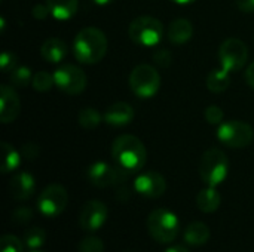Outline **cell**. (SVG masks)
Returning a JSON list of instances; mask_svg holds the SVG:
<instances>
[{
	"label": "cell",
	"mask_w": 254,
	"mask_h": 252,
	"mask_svg": "<svg viewBox=\"0 0 254 252\" xmlns=\"http://www.w3.org/2000/svg\"><path fill=\"white\" fill-rule=\"evenodd\" d=\"M0 248L1 252H22L24 242L13 235H4L0 241Z\"/></svg>",
	"instance_id": "f1b7e54d"
},
{
	"label": "cell",
	"mask_w": 254,
	"mask_h": 252,
	"mask_svg": "<svg viewBox=\"0 0 254 252\" xmlns=\"http://www.w3.org/2000/svg\"><path fill=\"white\" fill-rule=\"evenodd\" d=\"M109 211L107 206L100 201H89L86 202L79 214V226L85 232H95L104 226L107 221Z\"/></svg>",
	"instance_id": "7c38bea8"
},
{
	"label": "cell",
	"mask_w": 254,
	"mask_h": 252,
	"mask_svg": "<svg viewBox=\"0 0 254 252\" xmlns=\"http://www.w3.org/2000/svg\"><path fill=\"white\" fill-rule=\"evenodd\" d=\"M34 252H39V251H34Z\"/></svg>",
	"instance_id": "60d3db41"
},
{
	"label": "cell",
	"mask_w": 254,
	"mask_h": 252,
	"mask_svg": "<svg viewBox=\"0 0 254 252\" xmlns=\"http://www.w3.org/2000/svg\"><path fill=\"white\" fill-rule=\"evenodd\" d=\"M231 85V73L223 67L219 70H213L207 77V88L214 94L225 92Z\"/></svg>",
	"instance_id": "7402d4cb"
},
{
	"label": "cell",
	"mask_w": 254,
	"mask_h": 252,
	"mask_svg": "<svg viewBox=\"0 0 254 252\" xmlns=\"http://www.w3.org/2000/svg\"><path fill=\"white\" fill-rule=\"evenodd\" d=\"M31 218H33V211H31L28 206H19V208H16V209L12 212V215H10L12 223L16 224V226L27 224V223L31 221Z\"/></svg>",
	"instance_id": "f546056e"
},
{
	"label": "cell",
	"mask_w": 254,
	"mask_h": 252,
	"mask_svg": "<svg viewBox=\"0 0 254 252\" xmlns=\"http://www.w3.org/2000/svg\"><path fill=\"white\" fill-rule=\"evenodd\" d=\"M147 230L155 241L161 244H170L179 236V217L173 211L165 208L155 209L147 218Z\"/></svg>",
	"instance_id": "3957f363"
},
{
	"label": "cell",
	"mask_w": 254,
	"mask_h": 252,
	"mask_svg": "<svg viewBox=\"0 0 254 252\" xmlns=\"http://www.w3.org/2000/svg\"><path fill=\"white\" fill-rule=\"evenodd\" d=\"M97 4H100V6H104V4H109V3H112L113 0H94Z\"/></svg>",
	"instance_id": "ab89813d"
},
{
	"label": "cell",
	"mask_w": 254,
	"mask_h": 252,
	"mask_svg": "<svg viewBox=\"0 0 254 252\" xmlns=\"http://www.w3.org/2000/svg\"><path fill=\"white\" fill-rule=\"evenodd\" d=\"M33 88L39 92H46L49 91L54 85V74H49L48 71H39L33 76V82H31Z\"/></svg>",
	"instance_id": "4316f807"
},
{
	"label": "cell",
	"mask_w": 254,
	"mask_h": 252,
	"mask_svg": "<svg viewBox=\"0 0 254 252\" xmlns=\"http://www.w3.org/2000/svg\"><path fill=\"white\" fill-rule=\"evenodd\" d=\"M31 13H33V16H34L36 19H45L51 12H49V7H48L46 3H37V4L33 6Z\"/></svg>",
	"instance_id": "e575fe53"
},
{
	"label": "cell",
	"mask_w": 254,
	"mask_h": 252,
	"mask_svg": "<svg viewBox=\"0 0 254 252\" xmlns=\"http://www.w3.org/2000/svg\"><path fill=\"white\" fill-rule=\"evenodd\" d=\"M204 116H205V120L210 125H219V123H222L225 114H223V110L219 105H210V107L205 108Z\"/></svg>",
	"instance_id": "4dcf8cb0"
},
{
	"label": "cell",
	"mask_w": 254,
	"mask_h": 252,
	"mask_svg": "<svg viewBox=\"0 0 254 252\" xmlns=\"http://www.w3.org/2000/svg\"><path fill=\"white\" fill-rule=\"evenodd\" d=\"M107 52V37L95 27L82 28L73 42V55L82 64L100 62Z\"/></svg>",
	"instance_id": "7a4b0ae2"
},
{
	"label": "cell",
	"mask_w": 254,
	"mask_h": 252,
	"mask_svg": "<svg viewBox=\"0 0 254 252\" xmlns=\"http://www.w3.org/2000/svg\"><path fill=\"white\" fill-rule=\"evenodd\" d=\"M246 80H247V83L252 86L254 89V62L250 64V67L247 68V73H246Z\"/></svg>",
	"instance_id": "8d00e7d4"
},
{
	"label": "cell",
	"mask_w": 254,
	"mask_h": 252,
	"mask_svg": "<svg viewBox=\"0 0 254 252\" xmlns=\"http://www.w3.org/2000/svg\"><path fill=\"white\" fill-rule=\"evenodd\" d=\"M228 171L229 162L220 149H210L204 153L199 165V175L207 186L216 187L222 184L228 177Z\"/></svg>",
	"instance_id": "277c9868"
},
{
	"label": "cell",
	"mask_w": 254,
	"mask_h": 252,
	"mask_svg": "<svg viewBox=\"0 0 254 252\" xmlns=\"http://www.w3.org/2000/svg\"><path fill=\"white\" fill-rule=\"evenodd\" d=\"M22 242L30 250H39L46 242V232L42 227H31L25 230L22 236Z\"/></svg>",
	"instance_id": "cb8c5ba5"
},
{
	"label": "cell",
	"mask_w": 254,
	"mask_h": 252,
	"mask_svg": "<svg viewBox=\"0 0 254 252\" xmlns=\"http://www.w3.org/2000/svg\"><path fill=\"white\" fill-rule=\"evenodd\" d=\"M112 157L118 168L127 174L138 172L147 159L144 144L134 135H121L112 144Z\"/></svg>",
	"instance_id": "6da1fadb"
},
{
	"label": "cell",
	"mask_w": 254,
	"mask_h": 252,
	"mask_svg": "<svg viewBox=\"0 0 254 252\" xmlns=\"http://www.w3.org/2000/svg\"><path fill=\"white\" fill-rule=\"evenodd\" d=\"M237 6L244 13L254 12V0H237Z\"/></svg>",
	"instance_id": "d590c367"
},
{
	"label": "cell",
	"mask_w": 254,
	"mask_h": 252,
	"mask_svg": "<svg viewBox=\"0 0 254 252\" xmlns=\"http://www.w3.org/2000/svg\"><path fill=\"white\" fill-rule=\"evenodd\" d=\"M165 252H190L188 248L182 247V245H174V247H170Z\"/></svg>",
	"instance_id": "74e56055"
},
{
	"label": "cell",
	"mask_w": 254,
	"mask_h": 252,
	"mask_svg": "<svg viewBox=\"0 0 254 252\" xmlns=\"http://www.w3.org/2000/svg\"><path fill=\"white\" fill-rule=\"evenodd\" d=\"M171 1H174L177 4H190V3H193L196 0H171Z\"/></svg>",
	"instance_id": "f35d334b"
},
{
	"label": "cell",
	"mask_w": 254,
	"mask_h": 252,
	"mask_svg": "<svg viewBox=\"0 0 254 252\" xmlns=\"http://www.w3.org/2000/svg\"><path fill=\"white\" fill-rule=\"evenodd\" d=\"M1 151H3L1 172L7 174V172L15 171L21 163V154L9 143H1Z\"/></svg>",
	"instance_id": "603a6c76"
},
{
	"label": "cell",
	"mask_w": 254,
	"mask_h": 252,
	"mask_svg": "<svg viewBox=\"0 0 254 252\" xmlns=\"http://www.w3.org/2000/svg\"><path fill=\"white\" fill-rule=\"evenodd\" d=\"M19 111H21V102L13 86L1 85L0 86V122L12 123L18 117Z\"/></svg>",
	"instance_id": "5bb4252c"
},
{
	"label": "cell",
	"mask_w": 254,
	"mask_h": 252,
	"mask_svg": "<svg viewBox=\"0 0 254 252\" xmlns=\"http://www.w3.org/2000/svg\"><path fill=\"white\" fill-rule=\"evenodd\" d=\"M55 86L68 95H79L86 88V76L85 73L73 65V64H63L54 71Z\"/></svg>",
	"instance_id": "30bf717a"
},
{
	"label": "cell",
	"mask_w": 254,
	"mask_h": 252,
	"mask_svg": "<svg viewBox=\"0 0 254 252\" xmlns=\"http://www.w3.org/2000/svg\"><path fill=\"white\" fill-rule=\"evenodd\" d=\"M22 156L25 159H36L39 156V146L34 143H27L22 146Z\"/></svg>",
	"instance_id": "836d02e7"
},
{
	"label": "cell",
	"mask_w": 254,
	"mask_h": 252,
	"mask_svg": "<svg viewBox=\"0 0 254 252\" xmlns=\"http://www.w3.org/2000/svg\"><path fill=\"white\" fill-rule=\"evenodd\" d=\"M128 34L137 45L152 48L162 40L164 24L153 16H138L129 24Z\"/></svg>",
	"instance_id": "5b68a950"
},
{
	"label": "cell",
	"mask_w": 254,
	"mask_h": 252,
	"mask_svg": "<svg viewBox=\"0 0 254 252\" xmlns=\"http://www.w3.org/2000/svg\"><path fill=\"white\" fill-rule=\"evenodd\" d=\"M68 203L67 190L60 184H51L42 190L37 198V209L45 217H58Z\"/></svg>",
	"instance_id": "ba28073f"
},
{
	"label": "cell",
	"mask_w": 254,
	"mask_h": 252,
	"mask_svg": "<svg viewBox=\"0 0 254 252\" xmlns=\"http://www.w3.org/2000/svg\"><path fill=\"white\" fill-rule=\"evenodd\" d=\"M0 67L3 73H12L16 67V56L12 52H3L0 56Z\"/></svg>",
	"instance_id": "d6a6232c"
},
{
	"label": "cell",
	"mask_w": 254,
	"mask_h": 252,
	"mask_svg": "<svg viewBox=\"0 0 254 252\" xmlns=\"http://www.w3.org/2000/svg\"><path fill=\"white\" fill-rule=\"evenodd\" d=\"M33 82V74L28 67H18L10 73V83L13 88H25Z\"/></svg>",
	"instance_id": "484cf974"
},
{
	"label": "cell",
	"mask_w": 254,
	"mask_h": 252,
	"mask_svg": "<svg viewBox=\"0 0 254 252\" xmlns=\"http://www.w3.org/2000/svg\"><path fill=\"white\" fill-rule=\"evenodd\" d=\"M36 189L34 177L28 172H19L9 181V193L15 201H27Z\"/></svg>",
	"instance_id": "9a60e30c"
},
{
	"label": "cell",
	"mask_w": 254,
	"mask_h": 252,
	"mask_svg": "<svg viewBox=\"0 0 254 252\" xmlns=\"http://www.w3.org/2000/svg\"><path fill=\"white\" fill-rule=\"evenodd\" d=\"M79 125L85 129H94L97 128L101 120H103V116L92 107H85L79 111Z\"/></svg>",
	"instance_id": "d4e9b609"
},
{
	"label": "cell",
	"mask_w": 254,
	"mask_h": 252,
	"mask_svg": "<svg viewBox=\"0 0 254 252\" xmlns=\"http://www.w3.org/2000/svg\"><path fill=\"white\" fill-rule=\"evenodd\" d=\"M127 175L128 174L125 171H122L121 168H113L112 165H109L106 162L92 163L86 172L89 183L95 187H100V189L119 184L121 181H124L127 178Z\"/></svg>",
	"instance_id": "8fae6325"
},
{
	"label": "cell",
	"mask_w": 254,
	"mask_h": 252,
	"mask_svg": "<svg viewBox=\"0 0 254 252\" xmlns=\"http://www.w3.org/2000/svg\"><path fill=\"white\" fill-rule=\"evenodd\" d=\"M134 117V110L128 102L119 101L107 107L103 114V120L112 126H125L131 123Z\"/></svg>",
	"instance_id": "2e32d148"
},
{
	"label": "cell",
	"mask_w": 254,
	"mask_h": 252,
	"mask_svg": "<svg viewBox=\"0 0 254 252\" xmlns=\"http://www.w3.org/2000/svg\"><path fill=\"white\" fill-rule=\"evenodd\" d=\"M210 239V229L201 221H195L188 226L185 232V242L190 247H202Z\"/></svg>",
	"instance_id": "ffe728a7"
},
{
	"label": "cell",
	"mask_w": 254,
	"mask_h": 252,
	"mask_svg": "<svg viewBox=\"0 0 254 252\" xmlns=\"http://www.w3.org/2000/svg\"><path fill=\"white\" fill-rule=\"evenodd\" d=\"M220 202H222L220 193L216 190V187H210V186L207 189L201 190L198 193V198H196L198 208L205 214L216 212L220 206Z\"/></svg>",
	"instance_id": "44dd1931"
},
{
	"label": "cell",
	"mask_w": 254,
	"mask_h": 252,
	"mask_svg": "<svg viewBox=\"0 0 254 252\" xmlns=\"http://www.w3.org/2000/svg\"><path fill=\"white\" fill-rule=\"evenodd\" d=\"M134 190L144 198L158 199L165 193L167 181L158 172H144L134 180Z\"/></svg>",
	"instance_id": "4fadbf2b"
},
{
	"label": "cell",
	"mask_w": 254,
	"mask_h": 252,
	"mask_svg": "<svg viewBox=\"0 0 254 252\" xmlns=\"http://www.w3.org/2000/svg\"><path fill=\"white\" fill-rule=\"evenodd\" d=\"M67 53H68V46L65 45L64 40L57 39V37L46 39L40 48L42 58L51 64H60L61 61H64Z\"/></svg>",
	"instance_id": "e0dca14e"
},
{
	"label": "cell",
	"mask_w": 254,
	"mask_h": 252,
	"mask_svg": "<svg viewBox=\"0 0 254 252\" xmlns=\"http://www.w3.org/2000/svg\"><path fill=\"white\" fill-rule=\"evenodd\" d=\"M153 59H155V62H156L159 67H164V68H165V67H170V65H171V62H173V55H171L170 50L161 48V49H156V50H155Z\"/></svg>",
	"instance_id": "1f68e13d"
},
{
	"label": "cell",
	"mask_w": 254,
	"mask_h": 252,
	"mask_svg": "<svg viewBox=\"0 0 254 252\" xmlns=\"http://www.w3.org/2000/svg\"><path fill=\"white\" fill-rule=\"evenodd\" d=\"M77 252H104V244L97 236H86L80 241Z\"/></svg>",
	"instance_id": "83f0119b"
},
{
	"label": "cell",
	"mask_w": 254,
	"mask_h": 252,
	"mask_svg": "<svg viewBox=\"0 0 254 252\" xmlns=\"http://www.w3.org/2000/svg\"><path fill=\"white\" fill-rule=\"evenodd\" d=\"M247 58H249V49L241 39L237 37L226 39L219 48L220 64L229 73L241 70L246 65Z\"/></svg>",
	"instance_id": "9c48e42d"
},
{
	"label": "cell",
	"mask_w": 254,
	"mask_h": 252,
	"mask_svg": "<svg viewBox=\"0 0 254 252\" xmlns=\"http://www.w3.org/2000/svg\"><path fill=\"white\" fill-rule=\"evenodd\" d=\"M217 138L222 144L231 149H243L252 144L254 138L253 128L241 120H229L219 126Z\"/></svg>",
	"instance_id": "52a82bcc"
},
{
	"label": "cell",
	"mask_w": 254,
	"mask_h": 252,
	"mask_svg": "<svg viewBox=\"0 0 254 252\" xmlns=\"http://www.w3.org/2000/svg\"><path fill=\"white\" fill-rule=\"evenodd\" d=\"M192 34H193L192 22L188 19H183V18L174 19L168 25V30H167V37L174 45H183V43L189 42Z\"/></svg>",
	"instance_id": "ac0fdd59"
},
{
	"label": "cell",
	"mask_w": 254,
	"mask_h": 252,
	"mask_svg": "<svg viewBox=\"0 0 254 252\" xmlns=\"http://www.w3.org/2000/svg\"><path fill=\"white\" fill-rule=\"evenodd\" d=\"M129 88L138 98H152L161 86V76L149 64L137 65L129 74Z\"/></svg>",
	"instance_id": "8992f818"
},
{
	"label": "cell",
	"mask_w": 254,
	"mask_h": 252,
	"mask_svg": "<svg viewBox=\"0 0 254 252\" xmlns=\"http://www.w3.org/2000/svg\"><path fill=\"white\" fill-rule=\"evenodd\" d=\"M46 4L55 19L65 21L73 18L77 12L79 0H46Z\"/></svg>",
	"instance_id": "d6986e66"
}]
</instances>
